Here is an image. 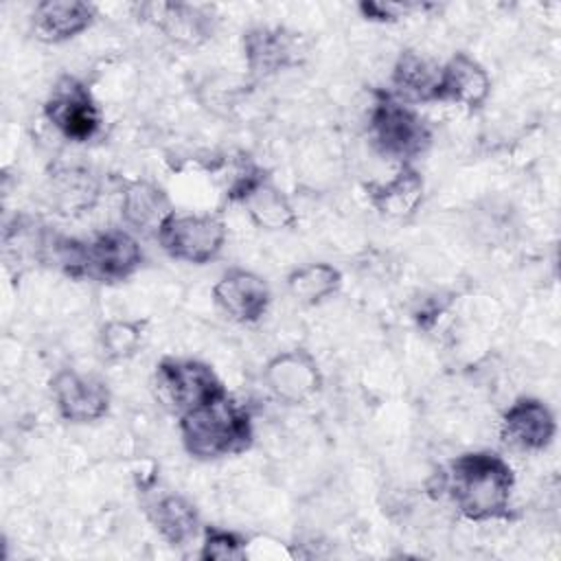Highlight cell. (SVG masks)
<instances>
[{"label": "cell", "instance_id": "6da1fadb", "mask_svg": "<svg viewBox=\"0 0 561 561\" xmlns=\"http://www.w3.org/2000/svg\"><path fill=\"white\" fill-rule=\"evenodd\" d=\"M515 476L511 465L493 451H469L449 462L445 489L456 508L473 522L508 515Z\"/></svg>", "mask_w": 561, "mask_h": 561}, {"label": "cell", "instance_id": "7a4b0ae2", "mask_svg": "<svg viewBox=\"0 0 561 561\" xmlns=\"http://www.w3.org/2000/svg\"><path fill=\"white\" fill-rule=\"evenodd\" d=\"M184 449L199 460L234 456L252 445L250 412L228 394L180 416Z\"/></svg>", "mask_w": 561, "mask_h": 561}, {"label": "cell", "instance_id": "3957f363", "mask_svg": "<svg viewBox=\"0 0 561 561\" xmlns=\"http://www.w3.org/2000/svg\"><path fill=\"white\" fill-rule=\"evenodd\" d=\"M59 265L77 278L116 283L129 278L142 263L140 243L125 230H107L81 243L75 239L55 241Z\"/></svg>", "mask_w": 561, "mask_h": 561}, {"label": "cell", "instance_id": "277c9868", "mask_svg": "<svg viewBox=\"0 0 561 561\" xmlns=\"http://www.w3.org/2000/svg\"><path fill=\"white\" fill-rule=\"evenodd\" d=\"M370 131L379 151L394 160H401L403 164L421 156L432 140L425 121L408 103L390 92L375 94Z\"/></svg>", "mask_w": 561, "mask_h": 561}, {"label": "cell", "instance_id": "5b68a950", "mask_svg": "<svg viewBox=\"0 0 561 561\" xmlns=\"http://www.w3.org/2000/svg\"><path fill=\"white\" fill-rule=\"evenodd\" d=\"M153 386L158 399L180 416L228 394L215 370L197 359H162Z\"/></svg>", "mask_w": 561, "mask_h": 561}, {"label": "cell", "instance_id": "8992f818", "mask_svg": "<svg viewBox=\"0 0 561 561\" xmlns=\"http://www.w3.org/2000/svg\"><path fill=\"white\" fill-rule=\"evenodd\" d=\"M158 241L171 259L204 265L221 252L226 243V226L215 215L173 213L160 226Z\"/></svg>", "mask_w": 561, "mask_h": 561}, {"label": "cell", "instance_id": "52a82bcc", "mask_svg": "<svg viewBox=\"0 0 561 561\" xmlns=\"http://www.w3.org/2000/svg\"><path fill=\"white\" fill-rule=\"evenodd\" d=\"M44 114L50 125L72 142L90 140L101 127V112L90 90L75 77H61L50 90Z\"/></svg>", "mask_w": 561, "mask_h": 561}, {"label": "cell", "instance_id": "ba28073f", "mask_svg": "<svg viewBox=\"0 0 561 561\" xmlns=\"http://www.w3.org/2000/svg\"><path fill=\"white\" fill-rule=\"evenodd\" d=\"M50 390L59 414L70 423H92L110 410V390L99 377L66 368L55 375Z\"/></svg>", "mask_w": 561, "mask_h": 561}, {"label": "cell", "instance_id": "9c48e42d", "mask_svg": "<svg viewBox=\"0 0 561 561\" xmlns=\"http://www.w3.org/2000/svg\"><path fill=\"white\" fill-rule=\"evenodd\" d=\"M557 423L550 408L533 397H522L504 412L500 436L506 445L522 451H539L554 438Z\"/></svg>", "mask_w": 561, "mask_h": 561}, {"label": "cell", "instance_id": "30bf717a", "mask_svg": "<svg viewBox=\"0 0 561 561\" xmlns=\"http://www.w3.org/2000/svg\"><path fill=\"white\" fill-rule=\"evenodd\" d=\"M213 298L226 316L250 324L265 316L272 291L259 274L248 270H230L215 283Z\"/></svg>", "mask_w": 561, "mask_h": 561}, {"label": "cell", "instance_id": "8fae6325", "mask_svg": "<svg viewBox=\"0 0 561 561\" xmlns=\"http://www.w3.org/2000/svg\"><path fill=\"white\" fill-rule=\"evenodd\" d=\"M267 388L287 403L309 401L322 386L316 359L305 348H294L276 355L265 366Z\"/></svg>", "mask_w": 561, "mask_h": 561}, {"label": "cell", "instance_id": "7c38bea8", "mask_svg": "<svg viewBox=\"0 0 561 561\" xmlns=\"http://www.w3.org/2000/svg\"><path fill=\"white\" fill-rule=\"evenodd\" d=\"M491 92V79L486 70L465 53H456L438 75L436 101L465 105L469 110L480 107Z\"/></svg>", "mask_w": 561, "mask_h": 561}, {"label": "cell", "instance_id": "4fadbf2b", "mask_svg": "<svg viewBox=\"0 0 561 561\" xmlns=\"http://www.w3.org/2000/svg\"><path fill=\"white\" fill-rule=\"evenodd\" d=\"M94 20V9L81 0H46L33 11V31L39 39L57 44L77 37Z\"/></svg>", "mask_w": 561, "mask_h": 561}, {"label": "cell", "instance_id": "5bb4252c", "mask_svg": "<svg viewBox=\"0 0 561 561\" xmlns=\"http://www.w3.org/2000/svg\"><path fill=\"white\" fill-rule=\"evenodd\" d=\"M370 204L386 217L403 219L416 213L423 202V178L410 164H403L394 178L366 186Z\"/></svg>", "mask_w": 561, "mask_h": 561}, {"label": "cell", "instance_id": "9a60e30c", "mask_svg": "<svg viewBox=\"0 0 561 561\" xmlns=\"http://www.w3.org/2000/svg\"><path fill=\"white\" fill-rule=\"evenodd\" d=\"M248 68L256 75H272L294 61L296 37L278 26H256L243 37Z\"/></svg>", "mask_w": 561, "mask_h": 561}, {"label": "cell", "instance_id": "2e32d148", "mask_svg": "<svg viewBox=\"0 0 561 561\" xmlns=\"http://www.w3.org/2000/svg\"><path fill=\"white\" fill-rule=\"evenodd\" d=\"M123 217L140 232H156L173 215L164 191L151 182H134L123 193Z\"/></svg>", "mask_w": 561, "mask_h": 561}, {"label": "cell", "instance_id": "e0dca14e", "mask_svg": "<svg viewBox=\"0 0 561 561\" xmlns=\"http://www.w3.org/2000/svg\"><path fill=\"white\" fill-rule=\"evenodd\" d=\"M438 75H440V68H434L427 59H423L414 50L401 53L392 70V85H394L397 99H403V103L436 101Z\"/></svg>", "mask_w": 561, "mask_h": 561}, {"label": "cell", "instance_id": "ac0fdd59", "mask_svg": "<svg viewBox=\"0 0 561 561\" xmlns=\"http://www.w3.org/2000/svg\"><path fill=\"white\" fill-rule=\"evenodd\" d=\"M149 519L153 528L171 546H184L191 541L199 526V515L195 506L182 495H164L149 508Z\"/></svg>", "mask_w": 561, "mask_h": 561}, {"label": "cell", "instance_id": "d6986e66", "mask_svg": "<svg viewBox=\"0 0 561 561\" xmlns=\"http://www.w3.org/2000/svg\"><path fill=\"white\" fill-rule=\"evenodd\" d=\"M250 219L265 230H283L296 224V213L283 191H278L267 178L254 184L241 199Z\"/></svg>", "mask_w": 561, "mask_h": 561}, {"label": "cell", "instance_id": "ffe728a7", "mask_svg": "<svg viewBox=\"0 0 561 561\" xmlns=\"http://www.w3.org/2000/svg\"><path fill=\"white\" fill-rule=\"evenodd\" d=\"M147 18H156V24L178 42L195 44L208 35V15L191 4H147Z\"/></svg>", "mask_w": 561, "mask_h": 561}, {"label": "cell", "instance_id": "44dd1931", "mask_svg": "<svg viewBox=\"0 0 561 561\" xmlns=\"http://www.w3.org/2000/svg\"><path fill=\"white\" fill-rule=\"evenodd\" d=\"M96 182L85 169L68 167L59 169L50 178V195L53 202L64 213H79L83 208H90L96 199Z\"/></svg>", "mask_w": 561, "mask_h": 561}, {"label": "cell", "instance_id": "7402d4cb", "mask_svg": "<svg viewBox=\"0 0 561 561\" xmlns=\"http://www.w3.org/2000/svg\"><path fill=\"white\" fill-rule=\"evenodd\" d=\"M342 285V274L329 263H309L294 270L287 278V287L294 298L307 305H316L333 296Z\"/></svg>", "mask_w": 561, "mask_h": 561}, {"label": "cell", "instance_id": "603a6c76", "mask_svg": "<svg viewBox=\"0 0 561 561\" xmlns=\"http://www.w3.org/2000/svg\"><path fill=\"white\" fill-rule=\"evenodd\" d=\"M142 340V324L131 320H114L101 329V346L107 357L125 359L136 353Z\"/></svg>", "mask_w": 561, "mask_h": 561}, {"label": "cell", "instance_id": "cb8c5ba5", "mask_svg": "<svg viewBox=\"0 0 561 561\" xmlns=\"http://www.w3.org/2000/svg\"><path fill=\"white\" fill-rule=\"evenodd\" d=\"M245 557V541L219 528H208L204 543H202V559H243Z\"/></svg>", "mask_w": 561, "mask_h": 561}, {"label": "cell", "instance_id": "d4e9b609", "mask_svg": "<svg viewBox=\"0 0 561 561\" xmlns=\"http://www.w3.org/2000/svg\"><path fill=\"white\" fill-rule=\"evenodd\" d=\"M408 9H414L412 4H397V2H362L359 11L368 20H397L401 18Z\"/></svg>", "mask_w": 561, "mask_h": 561}]
</instances>
